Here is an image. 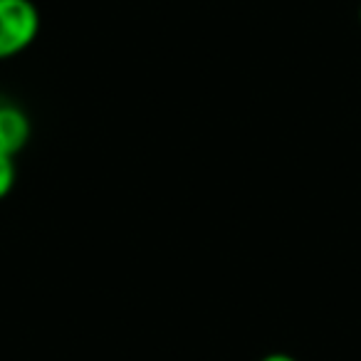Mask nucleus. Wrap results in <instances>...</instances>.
Here are the masks:
<instances>
[{
  "instance_id": "20e7f679",
  "label": "nucleus",
  "mask_w": 361,
  "mask_h": 361,
  "mask_svg": "<svg viewBox=\"0 0 361 361\" xmlns=\"http://www.w3.org/2000/svg\"><path fill=\"white\" fill-rule=\"evenodd\" d=\"M257 361H300V359H295L292 354H285V351H272V354H265Z\"/></svg>"
},
{
  "instance_id": "f03ea898",
  "label": "nucleus",
  "mask_w": 361,
  "mask_h": 361,
  "mask_svg": "<svg viewBox=\"0 0 361 361\" xmlns=\"http://www.w3.org/2000/svg\"><path fill=\"white\" fill-rule=\"evenodd\" d=\"M30 141L27 114L16 104L0 102V154L18 156Z\"/></svg>"
},
{
  "instance_id": "7ed1b4c3",
  "label": "nucleus",
  "mask_w": 361,
  "mask_h": 361,
  "mask_svg": "<svg viewBox=\"0 0 361 361\" xmlns=\"http://www.w3.org/2000/svg\"><path fill=\"white\" fill-rule=\"evenodd\" d=\"M16 186V156L0 154V201Z\"/></svg>"
},
{
  "instance_id": "f257e3e1",
  "label": "nucleus",
  "mask_w": 361,
  "mask_h": 361,
  "mask_svg": "<svg viewBox=\"0 0 361 361\" xmlns=\"http://www.w3.org/2000/svg\"><path fill=\"white\" fill-rule=\"evenodd\" d=\"M40 32V13L32 0H0V60L20 55Z\"/></svg>"
},
{
  "instance_id": "39448f33",
  "label": "nucleus",
  "mask_w": 361,
  "mask_h": 361,
  "mask_svg": "<svg viewBox=\"0 0 361 361\" xmlns=\"http://www.w3.org/2000/svg\"><path fill=\"white\" fill-rule=\"evenodd\" d=\"M359 23H361V6H359Z\"/></svg>"
}]
</instances>
